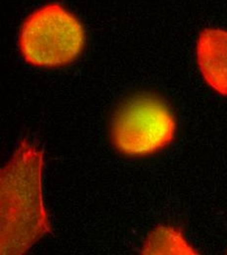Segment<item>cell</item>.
Segmentation results:
<instances>
[{
	"mask_svg": "<svg viewBox=\"0 0 227 255\" xmlns=\"http://www.w3.org/2000/svg\"><path fill=\"white\" fill-rule=\"evenodd\" d=\"M44 151L29 138L19 141L0 171V254L21 255L51 234L43 201Z\"/></svg>",
	"mask_w": 227,
	"mask_h": 255,
	"instance_id": "obj_1",
	"label": "cell"
},
{
	"mask_svg": "<svg viewBox=\"0 0 227 255\" xmlns=\"http://www.w3.org/2000/svg\"><path fill=\"white\" fill-rule=\"evenodd\" d=\"M23 61L43 70L76 63L84 53L87 32L81 19L64 3L45 2L23 19L17 36Z\"/></svg>",
	"mask_w": 227,
	"mask_h": 255,
	"instance_id": "obj_2",
	"label": "cell"
},
{
	"mask_svg": "<svg viewBox=\"0 0 227 255\" xmlns=\"http://www.w3.org/2000/svg\"><path fill=\"white\" fill-rule=\"evenodd\" d=\"M177 123L167 100L153 92L125 97L115 108L109 123L113 147L130 158L155 155L174 140Z\"/></svg>",
	"mask_w": 227,
	"mask_h": 255,
	"instance_id": "obj_3",
	"label": "cell"
},
{
	"mask_svg": "<svg viewBox=\"0 0 227 255\" xmlns=\"http://www.w3.org/2000/svg\"><path fill=\"white\" fill-rule=\"evenodd\" d=\"M196 60L208 87L227 97V30L206 28L201 31L196 41Z\"/></svg>",
	"mask_w": 227,
	"mask_h": 255,
	"instance_id": "obj_4",
	"label": "cell"
},
{
	"mask_svg": "<svg viewBox=\"0 0 227 255\" xmlns=\"http://www.w3.org/2000/svg\"><path fill=\"white\" fill-rule=\"evenodd\" d=\"M141 255H195L199 251L187 241L184 233L172 225H159L146 237Z\"/></svg>",
	"mask_w": 227,
	"mask_h": 255,
	"instance_id": "obj_5",
	"label": "cell"
},
{
	"mask_svg": "<svg viewBox=\"0 0 227 255\" xmlns=\"http://www.w3.org/2000/svg\"></svg>",
	"mask_w": 227,
	"mask_h": 255,
	"instance_id": "obj_6",
	"label": "cell"
}]
</instances>
